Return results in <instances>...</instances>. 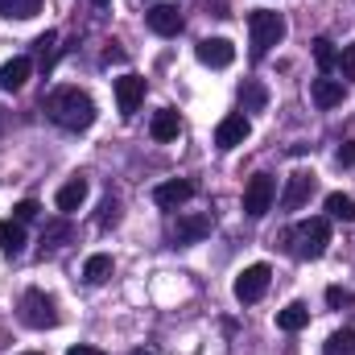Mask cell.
Listing matches in <instances>:
<instances>
[{"mask_svg": "<svg viewBox=\"0 0 355 355\" xmlns=\"http://www.w3.org/2000/svg\"><path fill=\"white\" fill-rule=\"evenodd\" d=\"M46 112L58 128H71V132H83L95 124V99L79 87H58L46 95Z\"/></svg>", "mask_w": 355, "mask_h": 355, "instance_id": "obj_1", "label": "cell"}, {"mask_svg": "<svg viewBox=\"0 0 355 355\" xmlns=\"http://www.w3.org/2000/svg\"><path fill=\"white\" fill-rule=\"evenodd\" d=\"M17 318L29 327V331H50V327H58V306H54V297L50 293H42V289H25L21 293V302H17Z\"/></svg>", "mask_w": 355, "mask_h": 355, "instance_id": "obj_2", "label": "cell"}, {"mask_svg": "<svg viewBox=\"0 0 355 355\" xmlns=\"http://www.w3.org/2000/svg\"><path fill=\"white\" fill-rule=\"evenodd\" d=\"M289 240H293V257L318 261V257L327 252V244H331V223H327V219H302V223L289 232Z\"/></svg>", "mask_w": 355, "mask_h": 355, "instance_id": "obj_3", "label": "cell"}, {"mask_svg": "<svg viewBox=\"0 0 355 355\" xmlns=\"http://www.w3.org/2000/svg\"><path fill=\"white\" fill-rule=\"evenodd\" d=\"M248 37H252V54H268L272 46L285 42V17L281 12H252L248 17Z\"/></svg>", "mask_w": 355, "mask_h": 355, "instance_id": "obj_4", "label": "cell"}, {"mask_svg": "<svg viewBox=\"0 0 355 355\" xmlns=\"http://www.w3.org/2000/svg\"><path fill=\"white\" fill-rule=\"evenodd\" d=\"M272 198H277V182L272 174H252L248 186H244V215L248 219H261L272 211Z\"/></svg>", "mask_w": 355, "mask_h": 355, "instance_id": "obj_5", "label": "cell"}, {"mask_svg": "<svg viewBox=\"0 0 355 355\" xmlns=\"http://www.w3.org/2000/svg\"><path fill=\"white\" fill-rule=\"evenodd\" d=\"M268 281H272V268H268V265H248L240 277H236L232 293H236V302H240V306H252V302H261V297H265Z\"/></svg>", "mask_w": 355, "mask_h": 355, "instance_id": "obj_6", "label": "cell"}, {"mask_svg": "<svg viewBox=\"0 0 355 355\" xmlns=\"http://www.w3.org/2000/svg\"><path fill=\"white\" fill-rule=\"evenodd\" d=\"M314 186H318V178L310 174V170H293V174L285 178L281 207H285V211H297V207H306V202H310V194H314Z\"/></svg>", "mask_w": 355, "mask_h": 355, "instance_id": "obj_7", "label": "cell"}, {"mask_svg": "<svg viewBox=\"0 0 355 355\" xmlns=\"http://www.w3.org/2000/svg\"><path fill=\"white\" fill-rule=\"evenodd\" d=\"M248 132H252L248 116H244V112H232V116H223V120L215 124V145H219V149H236V145L248 141Z\"/></svg>", "mask_w": 355, "mask_h": 355, "instance_id": "obj_8", "label": "cell"}, {"mask_svg": "<svg viewBox=\"0 0 355 355\" xmlns=\"http://www.w3.org/2000/svg\"><path fill=\"white\" fill-rule=\"evenodd\" d=\"M198 62L211 67V71H223V67L236 62V46L227 37H202L198 42Z\"/></svg>", "mask_w": 355, "mask_h": 355, "instance_id": "obj_9", "label": "cell"}, {"mask_svg": "<svg viewBox=\"0 0 355 355\" xmlns=\"http://www.w3.org/2000/svg\"><path fill=\"white\" fill-rule=\"evenodd\" d=\"M211 236V215L202 211H190V215H178L174 223V244H198Z\"/></svg>", "mask_w": 355, "mask_h": 355, "instance_id": "obj_10", "label": "cell"}, {"mask_svg": "<svg viewBox=\"0 0 355 355\" xmlns=\"http://www.w3.org/2000/svg\"><path fill=\"white\" fill-rule=\"evenodd\" d=\"M141 99H145V79L141 75H120L116 79V107H120V116H132L141 107Z\"/></svg>", "mask_w": 355, "mask_h": 355, "instance_id": "obj_11", "label": "cell"}, {"mask_svg": "<svg viewBox=\"0 0 355 355\" xmlns=\"http://www.w3.org/2000/svg\"><path fill=\"white\" fill-rule=\"evenodd\" d=\"M194 198V182H186V178H170V182H162L157 190H153V202L157 207H182V202H190Z\"/></svg>", "mask_w": 355, "mask_h": 355, "instance_id": "obj_12", "label": "cell"}, {"mask_svg": "<svg viewBox=\"0 0 355 355\" xmlns=\"http://www.w3.org/2000/svg\"><path fill=\"white\" fill-rule=\"evenodd\" d=\"M149 29H153L157 37H178V33H182V12H178L174 4L149 8Z\"/></svg>", "mask_w": 355, "mask_h": 355, "instance_id": "obj_13", "label": "cell"}, {"mask_svg": "<svg viewBox=\"0 0 355 355\" xmlns=\"http://www.w3.org/2000/svg\"><path fill=\"white\" fill-rule=\"evenodd\" d=\"M87 202V178H71L67 186H58V194H54V207L62 211V215H71V211H79Z\"/></svg>", "mask_w": 355, "mask_h": 355, "instance_id": "obj_14", "label": "cell"}, {"mask_svg": "<svg viewBox=\"0 0 355 355\" xmlns=\"http://www.w3.org/2000/svg\"><path fill=\"white\" fill-rule=\"evenodd\" d=\"M178 132H182V120H178L174 107L153 112V120H149V137L153 141H178Z\"/></svg>", "mask_w": 355, "mask_h": 355, "instance_id": "obj_15", "label": "cell"}, {"mask_svg": "<svg viewBox=\"0 0 355 355\" xmlns=\"http://www.w3.org/2000/svg\"><path fill=\"white\" fill-rule=\"evenodd\" d=\"M343 83L339 79H314L310 83V99H314V107H335V103H343Z\"/></svg>", "mask_w": 355, "mask_h": 355, "instance_id": "obj_16", "label": "cell"}, {"mask_svg": "<svg viewBox=\"0 0 355 355\" xmlns=\"http://www.w3.org/2000/svg\"><path fill=\"white\" fill-rule=\"evenodd\" d=\"M29 71H33L29 58H8V62L0 67V87L4 91H21L25 87V79H29Z\"/></svg>", "mask_w": 355, "mask_h": 355, "instance_id": "obj_17", "label": "cell"}, {"mask_svg": "<svg viewBox=\"0 0 355 355\" xmlns=\"http://www.w3.org/2000/svg\"><path fill=\"white\" fill-rule=\"evenodd\" d=\"M21 248H25V227H21V219H0V252H4V257H21Z\"/></svg>", "mask_w": 355, "mask_h": 355, "instance_id": "obj_18", "label": "cell"}, {"mask_svg": "<svg viewBox=\"0 0 355 355\" xmlns=\"http://www.w3.org/2000/svg\"><path fill=\"white\" fill-rule=\"evenodd\" d=\"M306 322H310V310H306L302 302H289V306L277 314V327H281V331H289V335H293V331H302Z\"/></svg>", "mask_w": 355, "mask_h": 355, "instance_id": "obj_19", "label": "cell"}, {"mask_svg": "<svg viewBox=\"0 0 355 355\" xmlns=\"http://www.w3.org/2000/svg\"><path fill=\"white\" fill-rule=\"evenodd\" d=\"M42 12V0H0V17L8 21H29Z\"/></svg>", "mask_w": 355, "mask_h": 355, "instance_id": "obj_20", "label": "cell"}, {"mask_svg": "<svg viewBox=\"0 0 355 355\" xmlns=\"http://www.w3.org/2000/svg\"><path fill=\"white\" fill-rule=\"evenodd\" d=\"M107 277H112V257H107V252L87 257V265H83V281H87V285H99V281H107Z\"/></svg>", "mask_w": 355, "mask_h": 355, "instance_id": "obj_21", "label": "cell"}, {"mask_svg": "<svg viewBox=\"0 0 355 355\" xmlns=\"http://www.w3.org/2000/svg\"><path fill=\"white\" fill-rule=\"evenodd\" d=\"M67 240H71V223H67V219H62V223H50V227L42 232V257L54 252V248H62Z\"/></svg>", "mask_w": 355, "mask_h": 355, "instance_id": "obj_22", "label": "cell"}, {"mask_svg": "<svg viewBox=\"0 0 355 355\" xmlns=\"http://www.w3.org/2000/svg\"><path fill=\"white\" fill-rule=\"evenodd\" d=\"M322 355H355V331H352V327L335 331V335L327 339V347H322Z\"/></svg>", "mask_w": 355, "mask_h": 355, "instance_id": "obj_23", "label": "cell"}, {"mask_svg": "<svg viewBox=\"0 0 355 355\" xmlns=\"http://www.w3.org/2000/svg\"><path fill=\"white\" fill-rule=\"evenodd\" d=\"M327 211H331L335 219L355 223V198H352V194H327Z\"/></svg>", "mask_w": 355, "mask_h": 355, "instance_id": "obj_24", "label": "cell"}, {"mask_svg": "<svg viewBox=\"0 0 355 355\" xmlns=\"http://www.w3.org/2000/svg\"><path fill=\"white\" fill-rule=\"evenodd\" d=\"M240 99H244V107H248V112H261V107L268 103V91L261 87V83H252V79H248V83L240 87Z\"/></svg>", "mask_w": 355, "mask_h": 355, "instance_id": "obj_25", "label": "cell"}, {"mask_svg": "<svg viewBox=\"0 0 355 355\" xmlns=\"http://www.w3.org/2000/svg\"><path fill=\"white\" fill-rule=\"evenodd\" d=\"M314 62H318V71L327 75V71H331V67L339 62V54H335V42H327V37H318V42H314Z\"/></svg>", "mask_w": 355, "mask_h": 355, "instance_id": "obj_26", "label": "cell"}, {"mask_svg": "<svg viewBox=\"0 0 355 355\" xmlns=\"http://www.w3.org/2000/svg\"><path fill=\"white\" fill-rule=\"evenodd\" d=\"M120 223V202L116 198H103V207H99V227L107 232V227H116Z\"/></svg>", "mask_w": 355, "mask_h": 355, "instance_id": "obj_27", "label": "cell"}, {"mask_svg": "<svg viewBox=\"0 0 355 355\" xmlns=\"http://www.w3.org/2000/svg\"><path fill=\"white\" fill-rule=\"evenodd\" d=\"M327 306H331V310L355 306V293H352V289H339V285H331V289H327Z\"/></svg>", "mask_w": 355, "mask_h": 355, "instance_id": "obj_28", "label": "cell"}, {"mask_svg": "<svg viewBox=\"0 0 355 355\" xmlns=\"http://www.w3.org/2000/svg\"><path fill=\"white\" fill-rule=\"evenodd\" d=\"M42 215V207L33 202V198H21L17 207H12V219H21V223H29V219H37Z\"/></svg>", "mask_w": 355, "mask_h": 355, "instance_id": "obj_29", "label": "cell"}, {"mask_svg": "<svg viewBox=\"0 0 355 355\" xmlns=\"http://www.w3.org/2000/svg\"><path fill=\"white\" fill-rule=\"evenodd\" d=\"M339 67H343V75H347V79H355V42H352V46H343Z\"/></svg>", "mask_w": 355, "mask_h": 355, "instance_id": "obj_30", "label": "cell"}, {"mask_svg": "<svg viewBox=\"0 0 355 355\" xmlns=\"http://www.w3.org/2000/svg\"><path fill=\"white\" fill-rule=\"evenodd\" d=\"M54 42H58V33H42V37H37V54H42V62H50V54H54Z\"/></svg>", "mask_w": 355, "mask_h": 355, "instance_id": "obj_31", "label": "cell"}, {"mask_svg": "<svg viewBox=\"0 0 355 355\" xmlns=\"http://www.w3.org/2000/svg\"><path fill=\"white\" fill-rule=\"evenodd\" d=\"M335 162L339 166H355V145H339L335 149Z\"/></svg>", "mask_w": 355, "mask_h": 355, "instance_id": "obj_32", "label": "cell"}, {"mask_svg": "<svg viewBox=\"0 0 355 355\" xmlns=\"http://www.w3.org/2000/svg\"><path fill=\"white\" fill-rule=\"evenodd\" d=\"M103 62H124V50H116V46H107V50H103Z\"/></svg>", "mask_w": 355, "mask_h": 355, "instance_id": "obj_33", "label": "cell"}, {"mask_svg": "<svg viewBox=\"0 0 355 355\" xmlns=\"http://www.w3.org/2000/svg\"><path fill=\"white\" fill-rule=\"evenodd\" d=\"M67 355H103L99 347H87V343H79V347H71Z\"/></svg>", "mask_w": 355, "mask_h": 355, "instance_id": "obj_34", "label": "cell"}, {"mask_svg": "<svg viewBox=\"0 0 355 355\" xmlns=\"http://www.w3.org/2000/svg\"><path fill=\"white\" fill-rule=\"evenodd\" d=\"M95 4H99V8H103V4H112V0H95Z\"/></svg>", "mask_w": 355, "mask_h": 355, "instance_id": "obj_35", "label": "cell"}, {"mask_svg": "<svg viewBox=\"0 0 355 355\" xmlns=\"http://www.w3.org/2000/svg\"><path fill=\"white\" fill-rule=\"evenodd\" d=\"M132 355H153V352H132Z\"/></svg>", "mask_w": 355, "mask_h": 355, "instance_id": "obj_36", "label": "cell"}, {"mask_svg": "<svg viewBox=\"0 0 355 355\" xmlns=\"http://www.w3.org/2000/svg\"><path fill=\"white\" fill-rule=\"evenodd\" d=\"M21 355H42V352H21Z\"/></svg>", "mask_w": 355, "mask_h": 355, "instance_id": "obj_37", "label": "cell"}]
</instances>
